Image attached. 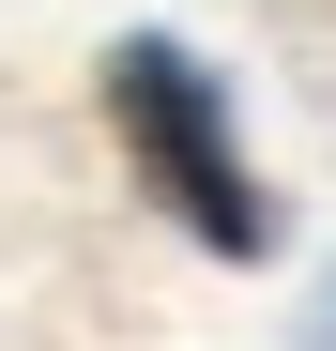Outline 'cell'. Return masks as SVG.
Returning a JSON list of instances; mask_svg holds the SVG:
<instances>
[{
    "label": "cell",
    "instance_id": "obj_1",
    "mask_svg": "<svg viewBox=\"0 0 336 351\" xmlns=\"http://www.w3.org/2000/svg\"><path fill=\"white\" fill-rule=\"evenodd\" d=\"M107 123H123V168L199 229L214 260H260L275 245V199L245 184V138H230V92H214V62H184L168 31L107 46Z\"/></svg>",
    "mask_w": 336,
    "mask_h": 351
}]
</instances>
